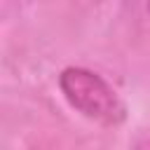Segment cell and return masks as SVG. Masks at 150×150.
Here are the masks:
<instances>
[{"label":"cell","instance_id":"6da1fadb","mask_svg":"<svg viewBox=\"0 0 150 150\" xmlns=\"http://www.w3.org/2000/svg\"><path fill=\"white\" fill-rule=\"evenodd\" d=\"M59 89L63 98L87 120L103 127H117L127 120V105L117 91L94 70L82 66H68L59 75Z\"/></svg>","mask_w":150,"mask_h":150},{"label":"cell","instance_id":"7a4b0ae2","mask_svg":"<svg viewBox=\"0 0 150 150\" xmlns=\"http://www.w3.org/2000/svg\"><path fill=\"white\" fill-rule=\"evenodd\" d=\"M124 19L141 33H150V0H122Z\"/></svg>","mask_w":150,"mask_h":150}]
</instances>
